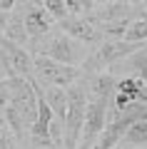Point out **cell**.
I'll return each instance as SVG.
<instances>
[{
	"label": "cell",
	"mask_w": 147,
	"mask_h": 149,
	"mask_svg": "<svg viewBox=\"0 0 147 149\" xmlns=\"http://www.w3.org/2000/svg\"><path fill=\"white\" fill-rule=\"evenodd\" d=\"M32 40H40V45H32L35 47V55H45V57L55 60V62L63 65H72V67H80L82 60L87 57V45H82L80 40L65 35V32H45L40 37H32Z\"/></svg>",
	"instance_id": "cell-1"
},
{
	"label": "cell",
	"mask_w": 147,
	"mask_h": 149,
	"mask_svg": "<svg viewBox=\"0 0 147 149\" xmlns=\"http://www.w3.org/2000/svg\"><path fill=\"white\" fill-rule=\"evenodd\" d=\"M68 109L63 119V147L65 149H77L80 132H82V119H85V107H87V92L82 82H72L68 87Z\"/></svg>",
	"instance_id": "cell-2"
},
{
	"label": "cell",
	"mask_w": 147,
	"mask_h": 149,
	"mask_svg": "<svg viewBox=\"0 0 147 149\" xmlns=\"http://www.w3.org/2000/svg\"><path fill=\"white\" fill-rule=\"evenodd\" d=\"M32 74H37V77H40L45 85L65 87V90H68L72 82H77L80 77H82L80 67L55 62V60L45 57V55H32Z\"/></svg>",
	"instance_id": "cell-3"
},
{
	"label": "cell",
	"mask_w": 147,
	"mask_h": 149,
	"mask_svg": "<svg viewBox=\"0 0 147 149\" xmlns=\"http://www.w3.org/2000/svg\"><path fill=\"white\" fill-rule=\"evenodd\" d=\"M107 114H110V102L87 100L77 149H92V147H95V142H97V137H100L102 127H105V122H107Z\"/></svg>",
	"instance_id": "cell-4"
},
{
	"label": "cell",
	"mask_w": 147,
	"mask_h": 149,
	"mask_svg": "<svg viewBox=\"0 0 147 149\" xmlns=\"http://www.w3.org/2000/svg\"><path fill=\"white\" fill-rule=\"evenodd\" d=\"M60 30H63L65 35L80 40V42L87 45V47H95L100 40H105L100 25L92 20V15H72V17L68 15V17L60 20Z\"/></svg>",
	"instance_id": "cell-5"
},
{
	"label": "cell",
	"mask_w": 147,
	"mask_h": 149,
	"mask_svg": "<svg viewBox=\"0 0 147 149\" xmlns=\"http://www.w3.org/2000/svg\"><path fill=\"white\" fill-rule=\"evenodd\" d=\"M140 13L142 8L130 3V0H107L102 5H97V10H92L90 15L97 25H105V22H130Z\"/></svg>",
	"instance_id": "cell-6"
},
{
	"label": "cell",
	"mask_w": 147,
	"mask_h": 149,
	"mask_svg": "<svg viewBox=\"0 0 147 149\" xmlns=\"http://www.w3.org/2000/svg\"><path fill=\"white\" fill-rule=\"evenodd\" d=\"M82 85H85V92H87V100H102V102H110L117 90V80L105 70L87 74V82H82Z\"/></svg>",
	"instance_id": "cell-7"
},
{
	"label": "cell",
	"mask_w": 147,
	"mask_h": 149,
	"mask_svg": "<svg viewBox=\"0 0 147 149\" xmlns=\"http://www.w3.org/2000/svg\"><path fill=\"white\" fill-rule=\"evenodd\" d=\"M23 22H25V30L30 37H40L53 30V17L45 13L42 5H27L23 13Z\"/></svg>",
	"instance_id": "cell-8"
},
{
	"label": "cell",
	"mask_w": 147,
	"mask_h": 149,
	"mask_svg": "<svg viewBox=\"0 0 147 149\" xmlns=\"http://www.w3.org/2000/svg\"><path fill=\"white\" fill-rule=\"evenodd\" d=\"M42 100L47 102V107L53 109V114L58 119H65V109H68V92L65 87H53V85H45V90H40Z\"/></svg>",
	"instance_id": "cell-9"
},
{
	"label": "cell",
	"mask_w": 147,
	"mask_h": 149,
	"mask_svg": "<svg viewBox=\"0 0 147 149\" xmlns=\"http://www.w3.org/2000/svg\"><path fill=\"white\" fill-rule=\"evenodd\" d=\"M3 37H5L8 42H13V45H20V47H25L27 40H30V35H27V30H25L23 15H18V13H15L13 17H8L5 30H3Z\"/></svg>",
	"instance_id": "cell-10"
},
{
	"label": "cell",
	"mask_w": 147,
	"mask_h": 149,
	"mask_svg": "<svg viewBox=\"0 0 147 149\" xmlns=\"http://www.w3.org/2000/svg\"><path fill=\"white\" fill-rule=\"evenodd\" d=\"M115 92H125V95H130L132 102H145L147 104V85L137 77V74H130L125 80H117V90Z\"/></svg>",
	"instance_id": "cell-11"
},
{
	"label": "cell",
	"mask_w": 147,
	"mask_h": 149,
	"mask_svg": "<svg viewBox=\"0 0 147 149\" xmlns=\"http://www.w3.org/2000/svg\"><path fill=\"white\" fill-rule=\"evenodd\" d=\"M120 142L127 144V147H142V149H147V119H135V122L125 129V134H122Z\"/></svg>",
	"instance_id": "cell-12"
},
{
	"label": "cell",
	"mask_w": 147,
	"mask_h": 149,
	"mask_svg": "<svg viewBox=\"0 0 147 149\" xmlns=\"http://www.w3.org/2000/svg\"><path fill=\"white\" fill-rule=\"evenodd\" d=\"M122 62H125V67L130 70L132 74H137V77L147 85V47H145V45H142V47H137L132 55H127Z\"/></svg>",
	"instance_id": "cell-13"
},
{
	"label": "cell",
	"mask_w": 147,
	"mask_h": 149,
	"mask_svg": "<svg viewBox=\"0 0 147 149\" xmlns=\"http://www.w3.org/2000/svg\"><path fill=\"white\" fill-rule=\"evenodd\" d=\"M122 40H127V42H147V10H142L135 20H130Z\"/></svg>",
	"instance_id": "cell-14"
},
{
	"label": "cell",
	"mask_w": 147,
	"mask_h": 149,
	"mask_svg": "<svg viewBox=\"0 0 147 149\" xmlns=\"http://www.w3.org/2000/svg\"><path fill=\"white\" fill-rule=\"evenodd\" d=\"M40 5L45 8V13L53 20H63V17H68V8H65V0H40Z\"/></svg>",
	"instance_id": "cell-15"
},
{
	"label": "cell",
	"mask_w": 147,
	"mask_h": 149,
	"mask_svg": "<svg viewBox=\"0 0 147 149\" xmlns=\"http://www.w3.org/2000/svg\"><path fill=\"white\" fill-rule=\"evenodd\" d=\"M65 8L70 15H90L95 10L92 0H65Z\"/></svg>",
	"instance_id": "cell-16"
},
{
	"label": "cell",
	"mask_w": 147,
	"mask_h": 149,
	"mask_svg": "<svg viewBox=\"0 0 147 149\" xmlns=\"http://www.w3.org/2000/svg\"><path fill=\"white\" fill-rule=\"evenodd\" d=\"M10 102V90H8V82L5 80H0V109Z\"/></svg>",
	"instance_id": "cell-17"
},
{
	"label": "cell",
	"mask_w": 147,
	"mask_h": 149,
	"mask_svg": "<svg viewBox=\"0 0 147 149\" xmlns=\"http://www.w3.org/2000/svg\"><path fill=\"white\" fill-rule=\"evenodd\" d=\"M15 3H18V0H0V10H5V13H10L13 8H15Z\"/></svg>",
	"instance_id": "cell-18"
},
{
	"label": "cell",
	"mask_w": 147,
	"mask_h": 149,
	"mask_svg": "<svg viewBox=\"0 0 147 149\" xmlns=\"http://www.w3.org/2000/svg\"><path fill=\"white\" fill-rule=\"evenodd\" d=\"M8 17H10V15H8L5 10H0V40H3V30H5V22H8Z\"/></svg>",
	"instance_id": "cell-19"
},
{
	"label": "cell",
	"mask_w": 147,
	"mask_h": 149,
	"mask_svg": "<svg viewBox=\"0 0 147 149\" xmlns=\"http://www.w3.org/2000/svg\"><path fill=\"white\" fill-rule=\"evenodd\" d=\"M112 149H142V147H127V144H115Z\"/></svg>",
	"instance_id": "cell-20"
},
{
	"label": "cell",
	"mask_w": 147,
	"mask_h": 149,
	"mask_svg": "<svg viewBox=\"0 0 147 149\" xmlns=\"http://www.w3.org/2000/svg\"><path fill=\"white\" fill-rule=\"evenodd\" d=\"M102 3H107V0H92V5H102Z\"/></svg>",
	"instance_id": "cell-21"
},
{
	"label": "cell",
	"mask_w": 147,
	"mask_h": 149,
	"mask_svg": "<svg viewBox=\"0 0 147 149\" xmlns=\"http://www.w3.org/2000/svg\"><path fill=\"white\" fill-rule=\"evenodd\" d=\"M32 149H58V147H32Z\"/></svg>",
	"instance_id": "cell-22"
},
{
	"label": "cell",
	"mask_w": 147,
	"mask_h": 149,
	"mask_svg": "<svg viewBox=\"0 0 147 149\" xmlns=\"http://www.w3.org/2000/svg\"><path fill=\"white\" fill-rule=\"evenodd\" d=\"M140 5H142V8H145V10H147V0H140Z\"/></svg>",
	"instance_id": "cell-23"
},
{
	"label": "cell",
	"mask_w": 147,
	"mask_h": 149,
	"mask_svg": "<svg viewBox=\"0 0 147 149\" xmlns=\"http://www.w3.org/2000/svg\"><path fill=\"white\" fill-rule=\"evenodd\" d=\"M130 3H135V5H140V0H130Z\"/></svg>",
	"instance_id": "cell-24"
}]
</instances>
